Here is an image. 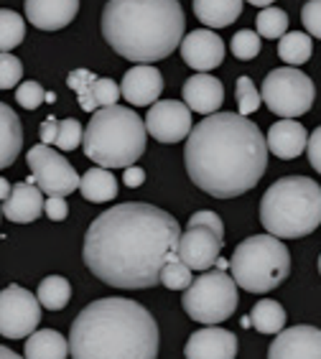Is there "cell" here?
Masks as SVG:
<instances>
[{
    "label": "cell",
    "instance_id": "cell-1",
    "mask_svg": "<svg viewBox=\"0 0 321 359\" xmlns=\"http://www.w3.org/2000/svg\"><path fill=\"white\" fill-rule=\"evenodd\" d=\"M182 227L153 204H118L84 235V265L102 283L125 290L160 285V270L176 257Z\"/></svg>",
    "mask_w": 321,
    "mask_h": 359
},
{
    "label": "cell",
    "instance_id": "cell-2",
    "mask_svg": "<svg viewBox=\"0 0 321 359\" xmlns=\"http://www.w3.org/2000/svg\"><path fill=\"white\" fill-rule=\"evenodd\" d=\"M189 179L217 199H235L258 187L268 168L260 128L238 112H214L191 128L184 148Z\"/></svg>",
    "mask_w": 321,
    "mask_h": 359
},
{
    "label": "cell",
    "instance_id": "cell-3",
    "mask_svg": "<svg viewBox=\"0 0 321 359\" xmlns=\"http://www.w3.org/2000/svg\"><path fill=\"white\" fill-rule=\"evenodd\" d=\"M69 354L71 359H156L158 324L130 298H100L74 318Z\"/></svg>",
    "mask_w": 321,
    "mask_h": 359
},
{
    "label": "cell",
    "instance_id": "cell-4",
    "mask_svg": "<svg viewBox=\"0 0 321 359\" xmlns=\"http://www.w3.org/2000/svg\"><path fill=\"white\" fill-rule=\"evenodd\" d=\"M179 0H107L102 36L115 54L135 64H153L171 56L186 34Z\"/></svg>",
    "mask_w": 321,
    "mask_h": 359
},
{
    "label": "cell",
    "instance_id": "cell-5",
    "mask_svg": "<svg viewBox=\"0 0 321 359\" xmlns=\"http://www.w3.org/2000/svg\"><path fill=\"white\" fill-rule=\"evenodd\" d=\"M260 224L278 240H299L321 224V187L306 176H283L260 199Z\"/></svg>",
    "mask_w": 321,
    "mask_h": 359
},
{
    "label": "cell",
    "instance_id": "cell-6",
    "mask_svg": "<svg viewBox=\"0 0 321 359\" xmlns=\"http://www.w3.org/2000/svg\"><path fill=\"white\" fill-rule=\"evenodd\" d=\"M146 123L123 104L92 112L84 128V153L100 168H128L146 153Z\"/></svg>",
    "mask_w": 321,
    "mask_h": 359
},
{
    "label": "cell",
    "instance_id": "cell-7",
    "mask_svg": "<svg viewBox=\"0 0 321 359\" xmlns=\"http://www.w3.org/2000/svg\"><path fill=\"white\" fill-rule=\"evenodd\" d=\"M232 280L247 293H268L286 283L291 273V252L286 242L273 235H252L243 240L230 260Z\"/></svg>",
    "mask_w": 321,
    "mask_h": 359
},
{
    "label": "cell",
    "instance_id": "cell-8",
    "mask_svg": "<svg viewBox=\"0 0 321 359\" xmlns=\"http://www.w3.org/2000/svg\"><path fill=\"white\" fill-rule=\"evenodd\" d=\"M240 298L238 283L227 276V270H204L184 288L182 306L196 324H222L235 313Z\"/></svg>",
    "mask_w": 321,
    "mask_h": 359
},
{
    "label": "cell",
    "instance_id": "cell-9",
    "mask_svg": "<svg viewBox=\"0 0 321 359\" xmlns=\"http://www.w3.org/2000/svg\"><path fill=\"white\" fill-rule=\"evenodd\" d=\"M260 100L268 104V110L273 115H278L283 120H294L311 110V104L316 100V87L311 82V76H306L296 67H280L263 79Z\"/></svg>",
    "mask_w": 321,
    "mask_h": 359
},
{
    "label": "cell",
    "instance_id": "cell-10",
    "mask_svg": "<svg viewBox=\"0 0 321 359\" xmlns=\"http://www.w3.org/2000/svg\"><path fill=\"white\" fill-rule=\"evenodd\" d=\"M26 163L31 168V184L41 189L46 196H67L79 189V173L69 161L49 145H34L26 153Z\"/></svg>",
    "mask_w": 321,
    "mask_h": 359
},
{
    "label": "cell",
    "instance_id": "cell-11",
    "mask_svg": "<svg viewBox=\"0 0 321 359\" xmlns=\"http://www.w3.org/2000/svg\"><path fill=\"white\" fill-rule=\"evenodd\" d=\"M41 324V304L31 290L8 285L0 290V337L26 339Z\"/></svg>",
    "mask_w": 321,
    "mask_h": 359
},
{
    "label": "cell",
    "instance_id": "cell-12",
    "mask_svg": "<svg viewBox=\"0 0 321 359\" xmlns=\"http://www.w3.org/2000/svg\"><path fill=\"white\" fill-rule=\"evenodd\" d=\"M146 133L158 143H179L191 133V110L179 100H158L148 110Z\"/></svg>",
    "mask_w": 321,
    "mask_h": 359
},
{
    "label": "cell",
    "instance_id": "cell-13",
    "mask_svg": "<svg viewBox=\"0 0 321 359\" xmlns=\"http://www.w3.org/2000/svg\"><path fill=\"white\" fill-rule=\"evenodd\" d=\"M224 242L204 224H189L186 232H182L179 245H176V257L186 265L189 270H210L214 260L222 252Z\"/></svg>",
    "mask_w": 321,
    "mask_h": 359
},
{
    "label": "cell",
    "instance_id": "cell-14",
    "mask_svg": "<svg viewBox=\"0 0 321 359\" xmlns=\"http://www.w3.org/2000/svg\"><path fill=\"white\" fill-rule=\"evenodd\" d=\"M179 48H182L184 62L196 72L210 74L212 69H217L224 62V41L210 28L189 31V36H184Z\"/></svg>",
    "mask_w": 321,
    "mask_h": 359
},
{
    "label": "cell",
    "instance_id": "cell-15",
    "mask_svg": "<svg viewBox=\"0 0 321 359\" xmlns=\"http://www.w3.org/2000/svg\"><path fill=\"white\" fill-rule=\"evenodd\" d=\"M268 359H321V329L316 326L283 329L268 349Z\"/></svg>",
    "mask_w": 321,
    "mask_h": 359
},
{
    "label": "cell",
    "instance_id": "cell-16",
    "mask_svg": "<svg viewBox=\"0 0 321 359\" xmlns=\"http://www.w3.org/2000/svg\"><path fill=\"white\" fill-rule=\"evenodd\" d=\"M186 359H235L238 357V337L222 326H204L189 337L184 346Z\"/></svg>",
    "mask_w": 321,
    "mask_h": 359
},
{
    "label": "cell",
    "instance_id": "cell-17",
    "mask_svg": "<svg viewBox=\"0 0 321 359\" xmlns=\"http://www.w3.org/2000/svg\"><path fill=\"white\" fill-rule=\"evenodd\" d=\"M163 92V76L151 64H135L133 69H128L120 84V95L135 107H148L158 102Z\"/></svg>",
    "mask_w": 321,
    "mask_h": 359
},
{
    "label": "cell",
    "instance_id": "cell-18",
    "mask_svg": "<svg viewBox=\"0 0 321 359\" xmlns=\"http://www.w3.org/2000/svg\"><path fill=\"white\" fill-rule=\"evenodd\" d=\"M184 104H186L191 112H199V115H214L224 102V87L219 79H214L207 72H199V74L189 76L184 82Z\"/></svg>",
    "mask_w": 321,
    "mask_h": 359
},
{
    "label": "cell",
    "instance_id": "cell-19",
    "mask_svg": "<svg viewBox=\"0 0 321 359\" xmlns=\"http://www.w3.org/2000/svg\"><path fill=\"white\" fill-rule=\"evenodd\" d=\"M79 13V0H26V18L41 31L67 28Z\"/></svg>",
    "mask_w": 321,
    "mask_h": 359
},
{
    "label": "cell",
    "instance_id": "cell-20",
    "mask_svg": "<svg viewBox=\"0 0 321 359\" xmlns=\"http://www.w3.org/2000/svg\"><path fill=\"white\" fill-rule=\"evenodd\" d=\"M3 204H6L3 207L6 219L15 222V224H31L43 215V194L31 181H21V184L11 187V194Z\"/></svg>",
    "mask_w": 321,
    "mask_h": 359
},
{
    "label": "cell",
    "instance_id": "cell-21",
    "mask_svg": "<svg viewBox=\"0 0 321 359\" xmlns=\"http://www.w3.org/2000/svg\"><path fill=\"white\" fill-rule=\"evenodd\" d=\"M306 140L308 133L301 123H296V120H278V123L271 125L266 145L275 158L294 161L306 151Z\"/></svg>",
    "mask_w": 321,
    "mask_h": 359
},
{
    "label": "cell",
    "instance_id": "cell-22",
    "mask_svg": "<svg viewBox=\"0 0 321 359\" xmlns=\"http://www.w3.org/2000/svg\"><path fill=\"white\" fill-rule=\"evenodd\" d=\"M23 151V125L13 107L0 102V171L13 166Z\"/></svg>",
    "mask_w": 321,
    "mask_h": 359
},
{
    "label": "cell",
    "instance_id": "cell-23",
    "mask_svg": "<svg viewBox=\"0 0 321 359\" xmlns=\"http://www.w3.org/2000/svg\"><path fill=\"white\" fill-rule=\"evenodd\" d=\"M243 13V0H194V15L204 26L224 28Z\"/></svg>",
    "mask_w": 321,
    "mask_h": 359
},
{
    "label": "cell",
    "instance_id": "cell-24",
    "mask_svg": "<svg viewBox=\"0 0 321 359\" xmlns=\"http://www.w3.org/2000/svg\"><path fill=\"white\" fill-rule=\"evenodd\" d=\"M69 341L54 329H36L26 339V354L23 359H67Z\"/></svg>",
    "mask_w": 321,
    "mask_h": 359
},
{
    "label": "cell",
    "instance_id": "cell-25",
    "mask_svg": "<svg viewBox=\"0 0 321 359\" xmlns=\"http://www.w3.org/2000/svg\"><path fill=\"white\" fill-rule=\"evenodd\" d=\"M79 191L92 204H102V201H112L118 196V181L110 173V168L95 166L84 176H79Z\"/></svg>",
    "mask_w": 321,
    "mask_h": 359
},
{
    "label": "cell",
    "instance_id": "cell-26",
    "mask_svg": "<svg viewBox=\"0 0 321 359\" xmlns=\"http://www.w3.org/2000/svg\"><path fill=\"white\" fill-rule=\"evenodd\" d=\"M250 326H255L260 334L283 332L286 329V309L278 301H273V298L258 301L250 311Z\"/></svg>",
    "mask_w": 321,
    "mask_h": 359
},
{
    "label": "cell",
    "instance_id": "cell-27",
    "mask_svg": "<svg viewBox=\"0 0 321 359\" xmlns=\"http://www.w3.org/2000/svg\"><path fill=\"white\" fill-rule=\"evenodd\" d=\"M69 298H71V285L62 276H46L39 283V290H36V301L46 311H62L64 306L69 304Z\"/></svg>",
    "mask_w": 321,
    "mask_h": 359
},
{
    "label": "cell",
    "instance_id": "cell-28",
    "mask_svg": "<svg viewBox=\"0 0 321 359\" xmlns=\"http://www.w3.org/2000/svg\"><path fill=\"white\" fill-rule=\"evenodd\" d=\"M311 54H314V43H311V36L303 31H291V34H283L278 39V56L288 67L306 64Z\"/></svg>",
    "mask_w": 321,
    "mask_h": 359
},
{
    "label": "cell",
    "instance_id": "cell-29",
    "mask_svg": "<svg viewBox=\"0 0 321 359\" xmlns=\"http://www.w3.org/2000/svg\"><path fill=\"white\" fill-rule=\"evenodd\" d=\"M23 39H26V18L15 11L0 8V51L21 46Z\"/></svg>",
    "mask_w": 321,
    "mask_h": 359
},
{
    "label": "cell",
    "instance_id": "cell-30",
    "mask_svg": "<svg viewBox=\"0 0 321 359\" xmlns=\"http://www.w3.org/2000/svg\"><path fill=\"white\" fill-rule=\"evenodd\" d=\"M255 26H258L260 39H280L283 34H288V15L280 8L268 6L258 13Z\"/></svg>",
    "mask_w": 321,
    "mask_h": 359
},
{
    "label": "cell",
    "instance_id": "cell-31",
    "mask_svg": "<svg viewBox=\"0 0 321 359\" xmlns=\"http://www.w3.org/2000/svg\"><path fill=\"white\" fill-rule=\"evenodd\" d=\"M260 48H263V41H260V36L255 34V31H250V28L238 31L230 43L232 56L240 59V62H250V59H255V56L260 54Z\"/></svg>",
    "mask_w": 321,
    "mask_h": 359
},
{
    "label": "cell",
    "instance_id": "cell-32",
    "mask_svg": "<svg viewBox=\"0 0 321 359\" xmlns=\"http://www.w3.org/2000/svg\"><path fill=\"white\" fill-rule=\"evenodd\" d=\"M82 138H84V128L79 120L74 118L59 120V130H56V140H54V145L59 151H77L79 145H82Z\"/></svg>",
    "mask_w": 321,
    "mask_h": 359
},
{
    "label": "cell",
    "instance_id": "cell-33",
    "mask_svg": "<svg viewBox=\"0 0 321 359\" xmlns=\"http://www.w3.org/2000/svg\"><path fill=\"white\" fill-rule=\"evenodd\" d=\"M191 280H194V278H191V270H189L179 257L168 260V263L163 265V270H160V285H166V288H171V290L189 288Z\"/></svg>",
    "mask_w": 321,
    "mask_h": 359
},
{
    "label": "cell",
    "instance_id": "cell-34",
    "mask_svg": "<svg viewBox=\"0 0 321 359\" xmlns=\"http://www.w3.org/2000/svg\"><path fill=\"white\" fill-rule=\"evenodd\" d=\"M23 79V64L8 51H0V90H13Z\"/></svg>",
    "mask_w": 321,
    "mask_h": 359
},
{
    "label": "cell",
    "instance_id": "cell-35",
    "mask_svg": "<svg viewBox=\"0 0 321 359\" xmlns=\"http://www.w3.org/2000/svg\"><path fill=\"white\" fill-rule=\"evenodd\" d=\"M238 104H240V112L243 118H247L250 112H255L263 104L260 100V92L255 90V84H252L250 76H238Z\"/></svg>",
    "mask_w": 321,
    "mask_h": 359
},
{
    "label": "cell",
    "instance_id": "cell-36",
    "mask_svg": "<svg viewBox=\"0 0 321 359\" xmlns=\"http://www.w3.org/2000/svg\"><path fill=\"white\" fill-rule=\"evenodd\" d=\"M92 92V100H95V104L100 107H110V104H118L120 100V87L115 82H112L110 76H97L95 79V84L90 87Z\"/></svg>",
    "mask_w": 321,
    "mask_h": 359
},
{
    "label": "cell",
    "instance_id": "cell-37",
    "mask_svg": "<svg viewBox=\"0 0 321 359\" xmlns=\"http://www.w3.org/2000/svg\"><path fill=\"white\" fill-rule=\"evenodd\" d=\"M15 100H18V104L26 107V110H36V107H41V104L46 102V92H43V87L39 82H31V79H28V82L18 84Z\"/></svg>",
    "mask_w": 321,
    "mask_h": 359
},
{
    "label": "cell",
    "instance_id": "cell-38",
    "mask_svg": "<svg viewBox=\"0 0 321 359\" xmlns=\"http://www.w3.org/2000/svg\"><path fill=\"white\" fill-rule=\"evenodd\" d=\"M301 21H303L308 36L321 39V0H308L306 6L301 8Z\"/></svg>",
    "mask_w": 321,
    "mask_h": 359
},
{
    "label": "cell",
    "instance_id": "cell-39",
    "mask_svg": "<svg viewBox=\"0 0 321 359\" xmlns=\"http://www.w3.org/2000/svg\"><path fill=\"white\" fill-rule=\"evenodd\" d=\"M189 224H204V227H210L219 240H224V222L219 219V215H214V212H210V209H202V212L191 215Z\"/></svg>",
    "mask_w": 321,
    "mask_h": 359
},
{
    "label": "cell",
    "instance_id": "cell-40",
    "mask_svg": "<svg viewBox=\"0 0 321 359\" xmlns=\"http://www.w3.org/2000/svg\"><path fill=\"white\" fill-rule=\"evenodd\" d=\"M95 79H97V74H92L90 69H71L69 74H67V84H69L77 95H84V92L90 90L92 84H95Z\"/></svg>",
    "mask_w": 321,
    "mask_h": 359
},
{
    "label": "cell",
    "instance_id": "cell-41",
    "mask_svg": "<svg viewBox=\"0 0 321 359\" xmlns=\"http://www.w3.org/2000/svg\"><path fill=\"white\" fill-rule=\"evenodd\" d=\"M43 212H46V217L51 222H62L69 215V204H67L64 196H49V199L43 201Z\"/></svg>",
    "mask_w": 321,
    "mask_h": 359
},
{
    "label": "cell",
    "instance_id": "cell-42",
    "mask_svg": "<svg viewBox=\"0 0 321 359\" xmlns=\"http://www.w3.org/2000/svg\"><path fill=\"white\" fill-rule=\"evenodd\" d=\"M306 156H308V163L321 173V125L311 133V138L306 140Z\"/></svg>",
    "mask_w": 321,
    "mask_h": 359
},
{
    "label": "cell",
    "instance_id": "cell-43",
    "mask_svg": "<svg viewBox=\"0 0 321 359\" xmlns=\"http://www.w3.org/2000/svg\"><path fill=\"white\" fill-rule=\"evenodd\" d=\"M123 181H125V187L128 189H138L140 184H143V181H146V171H143V168L140 166H128L125 168V176H123Z\"/></svg>",
    "mask_w": 321,
    "mask_h": 359
},
{
    "label": "cell",
    "instance_id": "cell-44",
    "mask_svg": "<svg viewBox=\"0 0 321 359\" xmlns=\"http://www.w3.org/2000/svg\"><path fill=\"white\" fill-rule=\"evenodd\" d=\"M56 130H59V120L56 118H46L41 123V133H39V135H41V143L43 145H51L56 140Z\"/></svg>",
    "mask_w": 321,
    "mask_h": 359
},
{
    "label": "cell",
    "instance_id": "cell-45",
    "mask_svg": "<svg viewBox=\"0 0 321 359\" xmlns=\"http://www.w3.org/2000/svg\"><path fill=\"white\" fill-rule=\"evenodd\" d=\"M8 194H11V181H6L3 176H0V201H6Z\"/></svg>",
    "mask_w": 321,
    "mask_h": 359
},
{
    "label": "cell",
    "instance_id": "cell-46",
    "mask_svg": "<svg viewBox=\"0 0 321 359\" xmlns=\"http://www.w3.org/2000/svg\"><path fill=\"white\" fill-rule=\"evenodd\" d=\"M0 359H23V357L15 354L13 349H8V346H0Z\"/></svg>",
    "mask_w": 321,
    "mask_h": 359
},
{
    "label": "cell",
    "instance_id": "cell-47",
    "mask_svg": "<svg viewBox=\"0 0 321 359\" xmlns=\"http://www.w3.org/2000/svg\"><path fill=\"white\" fill-rule=\"evenodd\" d=\"M250 6H258V8H268V6H273L275 0H247Z\"/></svg>",
    "mask_w": 321,
    "mask_h": 359
},
{
    "label": "cell",
    "instance_id": "cell-48",
    "mask_svg": "<svg viewBox=\"0 0 321 359\" xmlns=\"http://www.w3.org/2000/svg\"><path fill=\"white\" fill-rule=\"evenodd\" d=\"M214 265H217V270H227V268H230V260H224V257H217Z\"/></svg>",
    "mask_w": 321,
    "mask_h": 359
},
{
    "label": "cell",
    "instance_id": "cell-49",
    "mask_svg": "<svg viewBox=\"0 0 321 359\" xmlns=\"http://www.w3.org/2000/svg\"><path fill=\"white\" fill-rule=\"evenodd\" d=\"M319 273H321V255H319Z\"/></svg>",
    "mask_w": 321,
    "mask_h": 359
},
{
    "label": "cell",
    "instance_id": "cell-50",
    "mask_svg": "<svg viewBox=\"0 0 321 359\" xmlns=\"http://www.w3.org/2000/svg\"><path fill=\"white\" fill-rule=\"evenodd\" d=\"M0 219H3V209H0Z\"/></svg>",
    "mask_w": 321,
    "mask_h": 359
}]
</instances>
